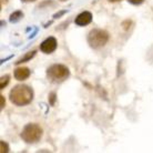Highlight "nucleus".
I'll return each mask as SVG.
<instances>
[{
	"instance_id": "nucleus-16",
	"label": "nucleus",
	"mask_w": 153,
	"mask_h": 153,
	"mask_svg": "<svg viewBox=\"0 0 153 153\" xmlns=\"http://www.w3.org/2000/svg\"><path fill=\"white\" fill-rule=\"evenodd\" d=\"M109 1H111V2H117V1H121V0H109Z\"/></svg>"
},
{
	"instance_id": "nucleus-18",
	"label": "nucleus",
	"mask_w": 153,
	"mask_h": 153,
	"mask_svg": "<svg viewBox=\"0 0 153 153\" xmlns=\"http://www.w3.org/2000/svg\"><path fill=\"white\" fill-rule=\"evenodd\" d=\"M60 1H67V0H60Z\"/></svg>"
},
{
	"instance_id": "nucleus-2",
	"label": "nucleus",
	"mask_w": 153,
	"mask_h": 153,
	"mask_svg": "<svg viewBox=\"0 0 153 153\" xmlns=\"http://www.w3.org/2000/svg\"><path fill=\"white\" fill-rule=\"evenodd\" d=\"M69 69L63 65H52L47 70L48 79L53 83H60L65 81L69 76Z\"/></svg>"
},
{
	"instance_id": "nucleus-10",
	"label": "nucleus",
	"mask_w": 153,
	"mask_h": 153,
	"mask_svg": "<svg viewBox=\"0 0 153 153\" xmlns=\"http://www.w3.org/2000/svg\"><path fill=\"white\" fill-rule=\"evenodd\" d=\"M9 76H1V80H0V89H4L7 87V84L9 83Z\"/></svg>"
},
{
	"instance_id": "nucleus-8",
	"label": "nucleus",
	"mask_w": 153,
	"mask_h": 153,
	"mask_svg": "<svg viewBox=\"0 0 153 153\" xmlns=\"http://www.w3.org/2000/svg\"><path fill=\"white\" fill-rule=\"evenodd\" d=\"M36 56V51H31V52H28L26 56L23 58H21V59H19L18 61H17V65H19V63H22V62H27L29 61V60H31L32 58Z\"/></svg>"
},
{
	"instance_id": "nucleus-1",
	"label": "nucleus",
	"mask_w": 153,
	"mask_h": 153,
	"mask_svg": "<svg viewBox=\"0 0 153 153\" xmlns=\"http://www.w3.org/2000/svg\"><path fill=\"white\" fill-rule=\"evenodd\" d=\"M32 98H33V91L31 90V88L22 84L16 85L10 91V97H9L12 103L19 107L29 104L32 101Z\"/></svg>"
},
{
	"instance_id": "nucleus-9",
	"label": "nucleus",
	"mask_w": 153,
	"mask_h": 153,
	"mask_svg": "<svg viewBox=\"0 0 153 153\" xmlns=\"http://www.w3.org/2000/svg\"><path fill=\"white\" fill-rule=\"evenodd\" d=\"M22 17H23L22 12L16 11V12H13V13H11V16H10V21H11V22H17V21H19Z\"/></svg>"
},
{
	"instance_id": "nucleus-6",
	"label": "nucleus",
	"mask_w": 153,
	"mask_h": 153,
	"mask_svg": "<svg viewBox=\"0 0 153 153\" xmlns=\"http://www.w3.org/2000/svg\"><path fill=\"white\" fill-rule=\"evenodd\" d=\"M92 21V13L89 11H83L79 13L76 16V20H74V23L76 26H80V27H83V26H87Z\"/></svg>"
},
{
	"instance_id": "nucleus-12",
	"label": "nucleus",
	"mask_w": 153,
	"mask_h": 153,
	"mask_svg": "<svg viewBox=\"0 0 153 153\" xmlns=\"http://www.w3.org/2000/svg\"><path fill=\"white\" fill-rule=\"evenodd\" d=\"M56 98H57V97H56V93H53V92L50 93V104H51V105H53L54 104V100H56Z\"/></svg>"
},
{
	"instance_id": "nucleus-15",
	"label": "nucleus",
	"mask_w": 153,
	"mask_h": 153,
	"mask_svg": "<svg viewBox=\"0 0 153 153\" xmlns=\"http://www.w3.org/2000/svg\"><path fill=\"white\" fill-rule=\"evenodd\" d=\"M65 11H61V12H59V13H56V15H54V18H59V16H61V15H63V13H65Z\"/></svg>"
},
{
	"instance_id": "nucleus-14",
	"label": "nucleus",
	"mask_w": 153,
	"mask_h": 153,
	"mask_svg": "<svg viewBox=\"0 0 153 153\" xmlns=\"http://www.w3.org/2000/svg\"><path fill=\"white\" fill-rule=\"evenodd\" d=\"M0 99H1V109H2L4 107V99L2 96H0Z\"/></svg>"
},
{
	"instance_id": "nucleus-11",
	"label": "nucleus",
	"mask_w": 153,
	"mask_h": 153,
	"mask_svg": "<svg viewBox=\"0 0 153 153\" xmlns=\"http://www.w3.org/2000/svg\"><path fill=\"white\" fill-rule=\"evenodd\" d=\"M0 146H1V153L8 152V151H9V148H8V146H7V143H6V142L1 141V142H0Z\"/></svg>"
},
{
	"instance_id": "nucleus-13",
	"label": "nucleus",
	"mask_w": 153,
	"mask_h": 153,
	"mask_svg": "<svg viewBox=\"0 0 153 153\" xmlns=\"http://www.w3.org/2000/svg\"><path fill=\"white\" fill-rule=\"evenodd\" d=\"M130 4H141L144 0H128Z\"/></svg>"
},
{
	"instance_id": "nucleus-7",
	"label": "nucleus",
	"mask_w": 153,
	"mask_h": 153,
	"mask_svg": "<svg viewBox=\"0 0 153 153\" xmlns=\"http://www.w3.org/2000/svg\"><path fill=\"white\" fill-rule=\"evenodd\" d=\"M13 76L18 81H23L28 79L30 76V70L26 68V67H21V68H17L13 72Z\"/></svg>"
},
{
	"instance_id": "nucleus-5",
	"label": "nucleus",
	"mask_w": 153,
	"mask_h": 153,
	"mask_svg": "<svg viewBox=\"0 0 153 153\" xmlns=\"http://www.w3.org/2000/svg\"><path fill=\"white\" fill-rule=\"evenodd\" d=\"M56 49H57V40L53 37L47 38L40 45V50L43 53H52Z\"/></svg>"
},
{
	"instance_id": "nucleus-17",
	"label": "nucleus",
	"mask_w": 153,
	"mask_h": 153,
	"mask_svg": "<svg viewBox=\"0 0 153 153\" xmlns=\"http://www.w3.org/2000/svg\"><path fill=\"white\" fill-rule=\"evenodd\" d=\"M22 1H35V0H22Z\"/></svg>"
},
{
	"instance_id": "nucleus-3",
	"label": "nucleus",
	"mask_w": 153,
	"mask_h": 153,
	"mask_svg": "<svg viewBox=\"0 0 153 153\" xmlns=\"http://www.w3.org/2000/svg\"><path fill=\"white\" fill-rule=\"evenodd\" d=\"M20 137L25 142L27 143H35L39 141L42 137V129L38 124L35 123H29L23 128L22 132L20 134Z\"/></svg>"
},
{
	"instance_id": "nucleus-4",
	"label": "nucleus",
	"mask_w": 153,
	"mask_h": 153,
	"mask_svg": "<svg viewBox=\"0 0 153 153\" xmlns=\"http://www.w3.org/2000/svg\"><path fill=\"white\" fill-rule=\"evenodd\" d=\"M109 40V33L101 29H93L88 35V43L93 49H99L103 47Z\"/></svg>"
}]
</instances>
